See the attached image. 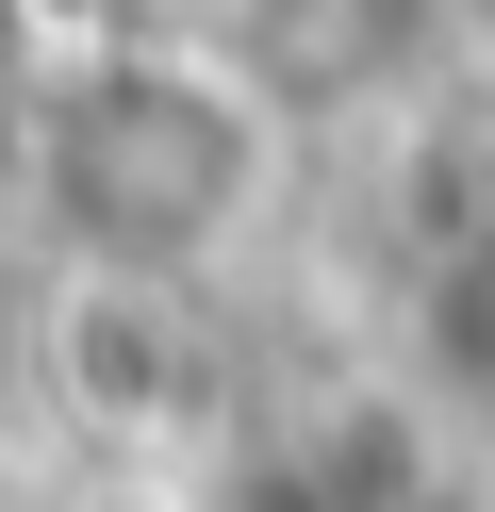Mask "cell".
I'll return each instance as SVG.
<instances>
[{
    "label": "cell",
    "instance_id": "cell-1",
    "mask_svg": "<svg viewBox=\"0 0 495 512\" xmlns=\"http://www.w3.org/2000/svg\"><path fill=\"white\" fill-rule=\"evenodd\" d=\"M17 199L66 281L165 298L215 248H248V215L281 199V100L165 17L149 34H66L17 116Z\"/></svg>",
    "mask_w": 495,
    "mask_h": 512
},
{
    "label": "cell",
    "instance_id": "cell-2",
    "mask_svg": "<svg viewBox=\"0 0 495 512\" xmlns=\"http://www.w3.org/2000/svg\"><path fill=\"white\" fill-rule=\"evenodd\" d=\"M429 17H446V34H462V50H495V0H429Z\"/></svg>",
    "mask_w": 495,
    "mask_h": 512
}]
</instances>
